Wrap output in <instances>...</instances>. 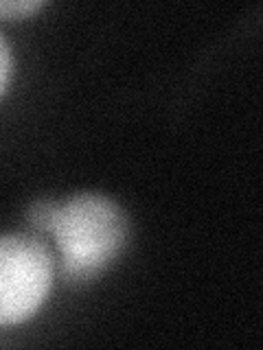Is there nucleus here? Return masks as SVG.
I'll return each mask as SVG.
<instances>
[{
	"label": "nucleus",
	"mask_w": 263,
	"mask_h": 350,
	"mask_svg": "<svg viewBox=\"0 0 263 350\" xmlns=\"http://www.w3.org/2000/svg\"><path fill=\"white\" fill-rule=\"evenodd\" d=\"M51 234L62 254V278L66 284L84 287L97 280L123 252L129 237L125 211L99 193H77L60 202Z\"/></svg>",
	"instance_id": "f257e3e1"
},
{
	"label": "nucleus",
	"mask_w": 263,
	"mask_h": 350,
	"mask_svg": "<svg viewBox=\"0 0 263 350\" xmlns=\"http://www.w3.org/2000/svg\"><path fill=\"white\" fill-rule=\"evenodd\" d=\"M53 256L31 234H0V326L27 322L47 300Z\"/></svg>",
	"instance_id": "f03ea898"
},
{
	"label": "nucleus",
	"mask_w": 263,
	"mask_h": 350,
	"mask_svg": "<svg viewBox=\"0 0 263 350\" xmlns=\"http://www.w3.org/2000/svg\"><path fill=\"white\" fill-rule=\"evenodd\" d=\"M60 213V202H53V200H36L27 211V221L29 226L36 230L40 234H51L55 219H58Z\"/></svg>",
	"instance_id": "7ed1b4c3"
},
{
	"label": "nucleus",
	"mask_w": 263,
	"mask_h": 350,
	"mask_svg": "<svg viewBox=\"0 0 263 350\" xmlns=\"http://www.w3.org/2000/svg\"><path fill=\"white\" fill-rule=\"evenodd\" d=\"M44 7L42 0H0V18L3 20H16V18H29Z\"/></svg>",
	"instance_id": "20e7f679"
},
{
	"label": "nucleus",
	"mask_w": 263,
	"mask_h": 350,
	"mask_svg": "<svg viewBox=\"0 0 263 350\" xmlns=\"http://www.w3.org/2000/svg\"><path fill=\"white\" fill-rule=\"evenodd\" d=\"M11 68H14V59H11V49L5 36L0 33V96L7 90L11 79Z\"/></svg>",
	"instance_id": "39448f33"
}]
</instances>
